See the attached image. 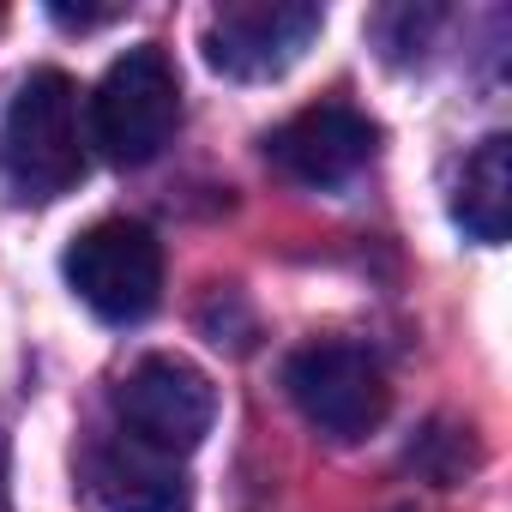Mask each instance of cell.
Here are the masks:
<instances>
[{
	"mask_svg": "<svg viewBox=\"0 0 512 512\" xmlns=\"http://www.w3.org/2000/svg\"><path fill=\"white\" fill-rule=\"evenodd\" d=\"M374 121L350 103H314L272 133V163L302 187H344L374 157Z\"/></svg>",
	"mask_w": 512,
	"mask_h": 512,
	"instance_id": "8",
	"label": "cell"
},
{
	"mask_svg": "<svg viewBox=\"0 0 512 512\" xmlns=\"http://www.w3.org/2000/svg\"><path fill=\"white\" fill-rule=\"evenodd\" d=\"M175 115H181L175 67L157 43H139L103 73V85L91 97V139L115 163H151L169 145Z\"/></svg>",
	"mask_w": 512,
	"mask_h": 512,
	"instance_id": "3",
	"label": "cell"
},
{
	"mask_svg": "<svg viewBox=\"0 0 512 512\" xmlns=\"http://www.w3.org/2000/svg\"><path fill=\"white\" fill-rule=\"evenodd\" d=\"M284 386L296 398V410L332 434V440H368L386 410H392V386L380 374V362L356 344H308L290 356Z\"/></svg>",
	"mask_w": 512,
	"mask_h": 512,
	"instance_id": "5",
	"label": "cell"
},
{
	"mask_svg": "<svg viewBox=\"0 0 512 512\" xmlns=\"http://www.w3.org/2000/svg\"><path fill=\"white\" fill-rule=\"evenodd\" d=\"M326 31V13L308 0H235L205 25V61L223 79H278Z\"/></svg>",
	"mask_w": 512,
	"mask_h": 512,
	"instance_id": "6",
	"label": "cell"
},
{
	"mask_svg": "<svg viewBox=\"0 0 512 512\" xmlns=\"http://www.w3.org/2000/svg\"><path fill=\"white\" fill-rule=\"evenodd\" d=\"M115 416L133 446L145 452H163V458H187L205 434H211V416H217V392L211 380L181 362V356H145L121 392H115Z\"/></svg>",
	"mask_w": 512,
	"mask_h": 512,
	"instance_id": "4",
	"label": "cell"
},
{
	"mask_svg": "<svg viewBox=\"0 0 512 512\" xmlns=\"http://www.w3.org/2000/svg\"><path fill=\"white\" fill-rule=\"evenodd\" d=\"M0 25H7V13H0Z\"/></svg>",
	"mask_w": 512,
	"mask_h": 512,
	"instance_id": "10",
	"label": "cell"
},
{
	"mask_svg": "<svg viewBox=\"0 0 512 512\" xmlns=\"http://www.w3.org/2000/svg\"><path fill=\"white\" fill-rule=\"evenodd\" d=\"M61 272H67L73 296H79L97 320L133 326V320H145V314L157 308V296H163V247H157V235H151L145 223H133V217H103V223H91V229L73 235Z\"/></svg>",
	"mask_w": 512,
	"mask_h": 512,
	"instance_id": "2",
	"label": "cell"
},
{
	"mask_svg": "<svg viewBox=\"0 0 512 512\" xmlns=\"http://www.w3.org/2000/svg\"><path fill=\"white\" fill-rule=\"evenodd\" d=\"M79 494L91 512H193V482H187L181 458L145 452L127 434L85 446Z\"/></svg>",
	"mask_w": 512,
	"mask_h": 512,
	"instance_id": "7",
	"label": "cell"
},
{
	"mask_svg": "<svg viewBox=\"0 0 512 512\" xmlns=\"http://www.w3.org/2000/svg\"><path fill=\"white\" fill-rule=\"evenodd\" d=\"M85 103H79V85L55 67L31 73L13 103H7V121H0V175L19 199H61L79 187L85 175Z\"/></svg>",
	"mask_w": 512,
	"mask_h": 512,
	"instance_id": "1",
	"label": "cell"
},
{
	"mask_svg": "<svg viewBox=\"0 0 512 512\" xmlns=\"http://www.w3.org/2000/svg\"><path fill=\"white\" fill-rule=\"evenodd\" d=\"M452 217L482 247L506 241V229H512V139L506 133H488L464 157V175H458V193H452Z\"/></svg>",
	"mask_w": 512,
	"mask_h": 512,
	"instance_id": "9",
	"label": "cell"
}]
</instances>
